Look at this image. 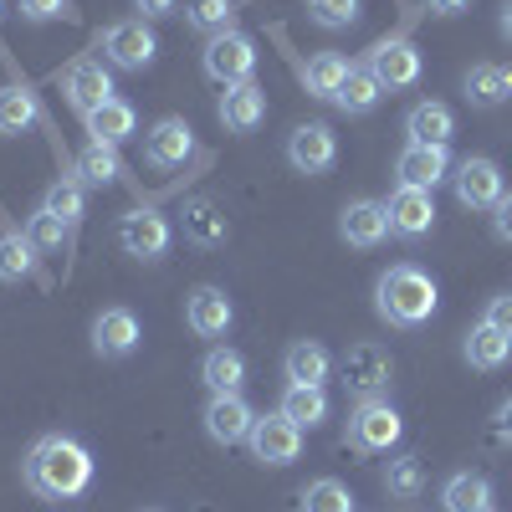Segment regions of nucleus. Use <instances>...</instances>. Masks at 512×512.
<instances>
[{
	"label": "nucleus",
	"instance_id": "6",
	"mask_svg": "<svg viewBox=\"0 0 512 512\" xmlns=\"http://www.w3.org/2000/svg\"><path fill=\"white\" fill-rule=\"evenodd\" d=\"M364 67L384 82V93H395V88H415L420 72H425V57L410 36H379L364 52Z\"/></svg>",
	"mask_w": 512,
	"mask_h": 512
},
{
	"label": "nucleus",
	"instance_id": "18",
	"mask_svg": "<svg viewBox=\"0 0 512 512\" xmlns=\"http://www.w3.org/2000/svg\"><path fill=\"white\" fill-rule=\"evenodd\" d=\"M139 338H144V328H139L134 308H103L93 318V354L98 359H128L139 349Z\"/></svg>",
	"mask_w": 512,
	"mask_h": 512
},
{
	"label": "nucleus",
	"instance_id": "41",
	"mask_svg": "<svg viewBox=\"0 0 512 512\" xmlns=\"http://www.w3.org/2000/svg\"><path fill=\"white\" fill-rule=\"evenodd\" d=\"M21 16L26 21H72L77 11H72V0H21Z\"/></svg>",
	"mask_w": 512,
	"mask_h": 512
},
{
	"label": "nucleus",
	"instance_id": "14",
	"mask_svg": "<svg viewBox=\"0 0 512 512\" xmlns=\"http://www.w3.org/2000/svg\"><path fill=\"white\" fill-rule=\"evenodd\" d=\"M200 420H205V436L216 446H241L256 425V410L246 405V395H210Z\"/></svg>",
	"mask_w": 512,
	"mask_h": 512
},
{
	"label": "nucleus",
	"instance_id": "13",
	"mask_svg": "<svg viewBox=\"0 0 512 512\" xmlns=\"http://www.w3.org/2000/svg\"><path fill=\"white\" fill-rule=\"evenodd\" d=\"M338 236H344L349 246H359V251L384 246L395 236L390 231V205L384 200H349L344 210H338Z\"/></svg>",
	"mask_w": 512,
	"mask_h": 512
},
{
	"label": "nucleus",
	"instance_id": "22",
	"mask_svg": "<svg viewBox=\"0 0 512 512\" xmlns=\"http://www.w3.org/2000/svg\"><path fill=\"white\" fill-rule=\"evenodd\" d=\"M82 128H88V139H98V144H123V139H134L139 134V113H134V103H123V98H108L103 108H93L88 118H82Z\"/></svg>",
	"mask_w": 512,
	"mask_h": 512
},
{
	"label": "nucleus",
	"instance_id": "30",
	"mask_svg": "<svg viewBox=\"0 0 512 512\" xmlns=\"http://www.w3.org/2000/svg\"><path fill=\"white\" fill-rule=\"evenodd\" d=\"M349 72H354V62H349V57H338V52H318V57H308L303 82H308V93H313V98L333 103V98H338V88L349 82Z\"/></svg>",
	"mask_w": 512,
	"mask_h": 512
},
{
	"label": "nucleus",
	"instance_id": "39",
	"mask_svg": "<svg viewBox=\"0 0 512 512\" xmlns=\"http://www.w3.org/2000/svg\"><path fill=\"white\" fill-rule=\"evenodd\" d=\"M26 236H31V246H36V251H62V246L72 241V231H67V221H57V216H52V210H47V205H41V210H36V216L26 221Z\"/></svg>",
	"mask_w": 512,
	"mask_h": 512
},
{
	"label": "nucleus",
	"instance_id": "1",
	"mask_svg": "<svg viewBox=\"0 0 512 512\" xmlns=\"http://www.w3.org/2000/svg\"><path fill=\"white\" fill-rule=\"evenodd\" d=\"M21 477L41 502H72L93 487V451L72 436H41L21 461Z\"/></svg>",
	"mask_w": 512,
	"mask_h": 512
},
{
	"label": "nucleus",
	"instance_id": "46",
	"mask_svg": "<svg viewBox=\"0 0 512 512\" xmlns=\"http://www.w3.org/2000/svg\"><path fill=\"white\" fill-rule=\"evenodd\" d=\"M425 6H431L436 16H461L466 6H472V0H425Z\"/></svg>",
	"mask_w": 512,
	"mask_h": 512
},
{
	"label": "nucleus",
	"instance_id": "12",
	"mask_svg": "<svg viewBox=\"0 0 512 512\" xmlns=\"http://www.w3.org/2000/svg\"><path fill=\"white\" fill-rule=\"evenodd\" d=\"M62 98L88 118L93 108H103L108 98H113V77H108V67L98 62V57H72L67 67H62Z\"/></svg>",
	"mask_w": 512,
	"mask_h": 512
},
{
	"label": "nucleus",
	"instance_id": "5",
	"mask_svg": "<svg viewBox=\"0 0 512 512\" xmlns=\"http://www.w3.org/2000/svg\"><path fill=\"white\" fill-rule=\"evenodd\" d=\"M200 67L210 82H221V88H236V82H251L256 72V41L246 31H216L205 41V52H200Z\"/></svg>",
	"mask_w": 512,
	"mask_h": 512
},
{
	"label": "nucleus",
	"instance_id": "4",
	"mask_svg": "<svg viewBox=\"0 0 512 512\" xmlns=\"http://www.w3.org/2000/svg\"><path fill=\"white\" fill-rule=\"evenodd\" d=\"M98 47H103L108 67H118V72H144L159 57V41H154V31H149L144 16H123V21L103 26Z\"/></svg>",
	"mask_w": 512,
	"mask_h": 512
},
{
	"label": "nucleus",
	"instance_id": "25",
	"mask_svg": "<svg viewBox=\"0 0 512 512\" xmlns=\"http://www.w3.org/2000/svg\"><path fill=\"white\" fill-rule=\"evenodd\" d=\"M200 379H205L210 395H241V384H246V359H241L231 344H216V349L200 359Z\"/></svg>",
	"mask_w": 512,
	"mask_h": 512
},
{
	"label": "nucleus",
	"instance_id": "32",
	"mask_svg": "<svg viewBox=\"0 0 512 512\" xmlns=\"http://www.w3.org/2000/svg\"><path fill=\"white\" fill-rule=\"evenodd\" d=\"M36 118H41V108H36V98L21 88V82L0 88V134L16 139V134H26V128H31Z\"/></svg>",
	"mask_w": 512,
	"mask_h": 512
},
{
	"label": "nucleus",
	"instance_id": "44",
	"mask_svg": "<svg viewBox=\"0 0 512 512\" xmlns=\"http://www.w3.org/2000/svg\"><path fill=\"white\" fill-rule=\"evenodd\" d=\"M492 231H497V241H507L512 246V190L497 200V210H492Z\"/></svg>",
	"mask_w": 512,
	"mask_h": 512
},
{
	"label": "nucleus",
	"instance_id": "27",
	"mask_svg": "<svg viewBox=\"0 0 512 512\" xmlns=\"http://www.w3.org/2000/svg\"><path fill=\"white\" fill-rule=\"evenodd\" d=\"M277 410L292 425H303V431H318V425L328 420V395H323V384H287Z\"/></svg>",
	"mask_w": 512,
	"mask_h": 512
},
{
	"label": "nucleus",
	"instance_id": "43",
	"mask_svg": "<svg viewBox=\"0 0 512 512\" xmlns=\"http://www.w3.org/2000/svg\"><path fill=\"white\" fill-rule=\"evenodd\" d=\"M492 441L497 446H512V395L492 410Z\"/></svg>",
	"mask_w": 512,
	"mask_h": 512
},
{
	"label": "nucleus",
	"instance_id": "23",
	"mask_svg": "<svg viewBox=\"0 0 512 512\" xmlns=\"http://www.w3.org/2000/svg\"><path fill=\"white\" fill-rule=\"evenodd\" d=\"M466 103H472V108L512 103V67L507 62H477L472 72H466Z\"/></svg>",
	"mask_w": 512,
	"mask_h": 512
},
{
	"label": "nucleus",
	"instance_id": "48",
	"mask_svg": "<svg viewBox=\"0 0 512 512\" xmlns=\"http://www.w3.org/2000/svg\"><path fill=\"white\" fill-rule=\"evenodd\" d=\"M0 16H6V0H0Z\"/></svg>",
	"mask_w": 512,
	"mask_h": 512
},
{
	"label": "nucleus",
	"instance_id": "7",
	"mask_svg": "<svg viewBox=\"0 0 512 512\" xmlns=\"http://www.w3.org/2000/svg\"><path fill=\"white\" fill-rule=\"evenodd\" d=\"M246 446H251V456L262 466H292L297 456H303V425H292L282 410L277 415H256Z\"/></svg>",
	"mask_w": 512,
	"mask_h": 512
},
{
	"label": "nucleus",
	"instance_id": "9",
	"mask_svg": "<svg viewBox=\"0 0 512 512\" xmlns=\"http://www.w3.org/2000/svg\"><path fill=\"white\" fill-rule=\"evenodd\" d=\"M451 185H456V200H461L466 210H497V200L507 195L502 169H497V159H487V154H466V159L456 164Z\"/></svg>",
	"mask_w": 512,
	"mask_h": 512
},
{
	"label": "nucleus",
	"instance_id": "33",
	"mask_svg": "<svg viewBox=\"0 0 512 512\" xmlns=\"http://www.w3.org/2000/svg\"><path fill=\"white\" fill-rule=\"evenodd\" d=\"M379 98H384V82L369 72V67H354L349 72V82H344V88H338V108H344V113H374L379 108Z\"/></svg>",
	"mask_w": 512,
	"mask_h": 512
},
{
	"label": "nucleus",
	"instance_id": "37",
	"mask_svg": "<svg viewBox=\"0 0 512 512\" xmlns=\"http://www.w3.org/2000/svg\"><path fill=\"white\" fill-rule=\"evenodd\" d=\"M303 512H354V492L338 477H318L303 487Z\"/></svg>",
	"mask_w": 512,
	"mask_h": 512
},
{
	"label": "nucleus",
	"instance_id": "8",
	"mask_svg": "<svg viewBox=\"0 0 512 512\" xmlns=\"http://www.w3.org/2000/svg\"><path fill=\"white\" fill-rule=\"evenodd\" d=\"M169 241H175V226H169L159 210H149V205L118 216V246L128 256H139V262H159V256L169 251Z\"/></svg>",
	"mask_w": 512,
	"mask_h": 512
},
{
	"label": "nucleus",
	"instance_id": "38",
	"mask_svg": "<svg viewBox=\"0 0 512 512\" xmlns=\"http://www.w3.org/2000/svg\"><path fill=\"white\" fill-rule=\"evenodd\" d=\"M185 21L205 36H216V31H231L236 21V6L231 0H185Z\"/></svg>",
	"mask_w": 512,
	"mask_h": 512
},
{
	"label": "nucleus",
	"instance_id": "17",
	"mask_svg": "<svg viewBox=\"0 0 512 512\" xmlns=\"http://www.w3.org/2000/svg\"><path fill=\"white\" fill-rule=\"evenodd\" d=\"M384 205H390V231H395V236L420 241V236H431V231H436V195H431V190H410V185H400Z\"/></svg>",
	"mask_w": 512,
	"mask_h": 512
},
{
	"label": "nucleus",
	"instance_id": "40",
	"mask_svg": "<svg viewBox=\"0 0 512 512\" xmlns=\"http://www.w3.org/2000/svg\"><path fill=\"white\" fill-rule=\"evenodd\" d=\"M303 6L323 31H349L359 21V0H303Z\"/></svg>",
	"mask_w": 512,
	"mask_h": 512
},
{
	"label": "nucleus",
	"instance_id": "10",
	"mask_svg": "<svg viewBox=\"0 0 512 512\" xmlns=\"http://www.w3.org/2000/svg\"><path fill=\"white\" fill-rule=\"evenodd\" d=\"M287 164L297 169V175H328V169L338 164V134L328 123H297L287 134Z\"/></svg>",
	"mask_w": 512,
	"mask_h": 512
},
{
	"label": "nucleus",
	"instance_id": "2",
	"mask_svg": "<svg viewBox=\"0 0 512 512\" xmlns=\"http://www.w3.org/2000/svg\"><path fill=\"white\" fill-rule=\"evenodd\" d=\"M441 308V287L431 272H420L410 262L390 267L379 282H374V313L390 323V328H420V323H431Z\"/></svg>",
	"mask_w": 512,
	"mask_h": 512
},
{
	"label": "nucleus",
	"instance_id": "35",
	"mask_svg": "<svg viewBox=\"0 0 512 512\" xmlns=\"http://www.w3.org/2000/svg\"><path fill=\"white\" fill-rule=\"evenodd\" d=\"M384 492H390V502H415L425 492V466L420 456H395L390 466H384Z\"/></svg>",
	"mask_w": 512,
	"mask_h": 512
},
{
	"label": "nucleus",
	"instance_id": "47",
	"mask_svg": "<svg viewBox=\"0 0 512 512\" xmlns=\"http://www.w3.org/2000/svg\"><path fill=\"white\" fill-rule=\"evenodd\" d=\"M497 31H502V41H512V0H502V16H497Z\"/></svg>",
	"mask_w": 512,
	"mask_h": 512
},
{
	"label": "nucleus",
	"instance_id": "21",
	"mask_svg": "<svg viewBox=\"0 0 512 512\" xmlns=\"http://www.w3.org/2000/svg\"><path fill=\"white\" fill-rule=\"evenodd\" d=\"M221 123L226 134H251V128L267 123V88H256V82H236V88L221 93Z\"/></svg>",
	"mask_w": 512,
	"mask_h": 512
},
{
	"label": "nucleus",
	"instance_id": "11",
	"mask_svg": "<svg viewBox=\"0 0 512 512\" xmlns=\"http://www.w3.org/2000/svg\"><path fill=\"white\" fill-rule=\"evenodd\" d=\"M338 374H344V384L364 400V395H384L395 379V359L384 344H354L344 359H338Z\"/></svg>",
	"mask_w": 512,
	"mask_h": 512
},
{
	"label": "nucleus",
	"instance_id": "31",
	"mask_svg": "<svg viewBox=\"0 0 512 512\" xmlns=\"http://www.w3.org/2000/svg\"><path fill=\"white\" fill-rule=\"evenodd\" d=\"M77 175H82V185H93V190L113 185V180L123 175L118 149H113V144H98V139H88V144H82V154H77Z\"/></svg>",
	"mask_w": 512,
	"mask_h": 512
},
{
	"label": "nucleus",
	"instance_id": "16",
	"mask_svg": "<svg viewBox=\"0 0 512 512\" xmlns=\"http://www.w3.org/2000/svg\"><path fill=\"white\" fill-rule=\"evenodd\" d=\"M190 154H195V128L185 118H159L144 134V159L154 169H185Z\"/></svg>",
	"mask_w": 512,
	"mask_h": 512
},
{
	"label": "nucleus",
	"instance_id": "19",
	"mask_svg": "<svg viewBox=\"0 0 512 512\" xmlns=\"http://www.w3.org/2000/svg\"><path fill=\"white\" fill-rule=\"evenodd\" d=\"M180 226H185V241H190V246H200V251H216V246H226V236H231V216H226V205H216L210 195L185 200Z\"/></svg>",
	"mask_w": 512,
	"mask_h": 512
},
{
	"label": "nucleus",
	"instance_id": "24",
	"mask_svg": "<svg viewBox=\"0 0 512 512\" xmlns=\"http://www.w3.org/2000/svg\"><path fill=\"white\" fill-rule=\"evenodd\" d=\"M405 134H410V144H451L456 113L446 103H436V98H425V103H415L405 113Z\"/></svg>",
	"mask_w": 512,
	"mask_h": 512
},
{
	"label": "nucleus",
	"instance_id": "29",
	"mask_svg": "<svg viewBox=\"0 0 512 512\" xmlns=\"http://www.w3.org/2000/svg\"><path fill=\"white\" fill-rule=\"evenodd\" d=\"M461 354H466V364L472 369H502L507 359H512V338L507 333H497L492 323H477L472 333H466V344H461Z\"/></svg>",
	"mask_w": 512,
	"mask_h": 512
},
{
	"label": "nucleus",
	"instance_id": "15",
	"mask_svg": "<svg viewBox=\"0 0 512 512\" xmlns=\"http://www.w3.org/2000/svg\"><path fill=\"white\" fill-rule=\"evenodd\" d=\"M395 175L410 190H436L441 180H451V149L446 144H405V154L395 159Z\"/></svg>",
	"mask_w": 512,
	"mask_h": 512
},
{
	"label": "nucleus",
	"instance_id": "36",
	"mask_svg": "<svg viewBox=\"0 0 512 512\" xmlns=\"http://www.w3.org/2000/svg\"><path fill=\"white\" fill-rule=\"evenodd\" d=\"M36 272V246L26 231H6L0 236V282H21Z\"/></svg>",
	"mask_w": 512,
	"mask_h": 512
},
{
	"label": "nucleus",
	"instance_id": "34",
	"mask_svg": "<svg viewBox=\"0 0 512 512\" xmlns=\"http://www.w3.org/2000/svg\"><path fill=\"white\" fill-rule=\"evenodd\" d=\"M52 210L57 221H67V231H77V221H82V210H88V195H82V175L72 169V175H62L52 190H47V200H41Z\"/></svg>",
	"mask_w": 512,
	"mask_h": 512
},
{
	"label": "nucleus",
	"instance_id": "20",
	"mask_svg": "<svg viewBox=\"0 0 512 512\" xmlns=\"http://www.w3.org/2000/svg\"><path fill=\"white\" fill-rule=\"evenodd\" d=\"M231 318H236V308H231V297L221 287H195L185 297V323H190L195 338H226Z\"/></svg>",
	"mask_w": 512,
	"mask_h": 512
},
{
	"label": "nucleus",
	"instance_id": "26",
	"mask_svg": "<svg viewBox=\"0 0 512 512\" xmlns=\"http://www.w3.org/2000/svg\"><path fill=\"white\" fill-rule=\"evenodd\" d=\"M287 384H323L333 374V354L318 344V338H297V344L282 354Z\"/></svg>",
	"mask_w": 512,
	"mask_h": 512
},
{
	"label": "nucleus",
	"instance_id": "45",
	"mask_svg": "<svg viewBox=\"0 0 512 512\" xmlns=\"http://www.w3.org/2000/svg\"><path fill=\"white\" fill-rule=\"evenodd\" d=\"M128 6H134L144 21H154V16H175V11H180V0H128Z\"/></svg>",
	"mask_w": 512,
	"mask_h": 512
},
{
	"label": "nucleus",
	"instance_id": "28",
	"mask_svg": "<svg viewBox=\"0 0 512 512\" xmlns=\"http://www.w3.org/2000/svg\"><path fill=\"white\" fill-rule=\"evenodd\" d=\"M492 482L482 472H456L446 487H441V507L446 512H492Z\"/></svg>",
	"mask_w": 512,
	"mask_h": 512
},
{
	"label": "nucleus",
	"instance_id": "3",
	"mask_svg": "<svg viewBox=\"0 0 512 512\" xmlns=\"http://www.w3.org/2000/svg\"><path fill=\"white\" fill-rule=\"evenodd\" d=\"M405 436V420L390 400H379V395H364L354 410H349V446L364 451V456H379V451H390L395 441Z\"/></svg>",
	"mask_w": 512,
	"mask_h": 512
},
{
	"label": "nucleus",
	"instance_id": "42",
	"mask_svg": "<svg viewBox=\"0 0 512 512\" xmlns=\"http://www.w3.org/2000/svg\"><path fill=\"white\" fill-rule=\"evenodd\" d=\"M482 323H492L497 333H507V338H512V292L492 297V303H487V313H482Z\"/></svg>",
	"mask_w": 512,
	"mask_h": 512
}]
</instances>
